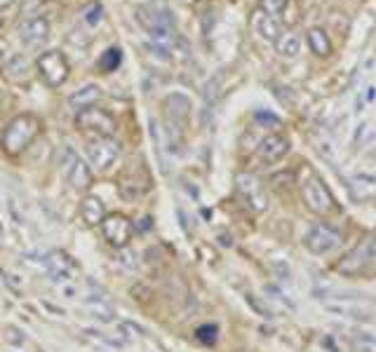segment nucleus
I'll return each instance as SVG.
<instances>
[{"mask_svg":"<svg viewBox=\"0 0 376 352\" xmlns=\"http://www.w3.org/2000/svg\"><path fill=\"white\" fill-rule=\"evenodd\" d=\"M43 123L36 113H21L10 120L3 129V151L8 155H21L40 136Z\"/></svg>","mask_w":376,"mask_h":352,"instance_id":"1","label":"nucleus"},{"mask_svg":"<svg viewBox=\"0 0 376 352\" xmlns=\"http://www.w3.org/2000/svg\"><path fill=\"white\" fill-rule=\"evenodd\" d=\"M301 197H303V202H306V207L311 209L313 214H320V216L336 209V202H334V195H331L329 186L315 172H308L306 179L301 181Z\"/></svg>","mask_w":376,"mask_h":352,"instance_id":"2","label":"nucleus"},{"mask_svg":"<svg viewBox=\"0 0 376 352\" xmlns=\"http://www.w3.org/2000/svg\"><path fill=\"white\" fill-rule=\"evenodd\" d=\"M374 266H376V233H372L367 240L360 242L351 254L341 258V261L336 263V271L344 275H360Z\"/></svg>","mask_w":376,"mask_h":352,"instance_id":"3","label":"nucleus"},{"mask_svg":"<svg viewBox=\"0 0 376 352\" xmlns=\"http://www.w3.org/2000/svg\"><path fill=\"white\" fill-rule=\"evenodd\" d=\"M163 115H165V127H167L169 139L176 144L188 123V115H191V101H188L184 95H167L163 101Z\"/></svg>","mask_w":376,"mask_h":352,"instance_id":"4","label":"nucleus"},{"mask_svg":"<svg viewBox=\"0 0 376 352\" xmlns=\"http://www.w3.org/2000/svg\"><path fill=\"white\" fill-rule=\"evenodd\" d=\"M36 71L45 85L59 87V85H64L66 78H69L71 66H69V62H66L64 52H59V49H49V52H43L40 57H38Z\"/></svg>","mask_w":376,"mask_h":352,"instance_id":"5","label":"nucleus"},{"mask_svg":"<svg viewBox=\"0 0 376 352\" xmlns=\"http://www.w3.org/2000/svg\"><path fill=\"white\" fill-rule=\"evenodd\" d=\"M75 125H78V129L92 131V134H97V136H110L115 131V127H118L113 113L106 111V108H97V106L82 108L78 113V118H75Z\"/></svg>","mask_w":376,"mask_h":352,"instance_id":"6","label":"nucleus"},{"mask_svg":"<svg viewBox=\"0 0 376 352\" xmlns=\"http://www.w3.org/2000/svg\"><path fill=\"white\" fill-rule=\"evenodd\" d=\"M102 225H104V238H106L108 244L115 247V249L127 247L132 235H134V225H132V221L125 214H108V216H104Z\"/></svg>","mask_w":376,"mask_h":352,"instance_id":"7","label":"nucleus"},{"mask_svg":"<svg viewBox=\"0 0 376 352\" xmlns=\"http://www.w3.org/2000/svg\"><path fill=\"white\" fill-rule=\"evenodd\" d=\"M120 146L110 136H94L87 144V158H90L94 169H108L110 164L118 160Z\"/></svg>","mask_w":376,"mask_h":352,"instance_id":"8","label":"nucleus"},{"mask_svg":"<svg viewBox=\"0 0 376 352\" xmlns=\"http://www.w3.org/2000/svg\"><path fill=\"white\" fill-rule=\"evenodd\" d=\"M339 242H341L339 233L322 223L313 225V228L306 233V238H303L306 249L315 256H325V254H329V251H334L336 247H339Z\"/></svg>","mask_w":376,"mask_h":352,"instance_id":"9","label":"nucleus"},{"mask_svg":"<svg viewBox=\"0 0 376 352\" xmlns=\"http://www.w3.org/2000/svg\"><path fill=\"white\" fill-rule=\"evenodd\" d=\"M19 38H21V42H24V47H29V49L43 47L49 38V21L43 14L29 16V19L21 24Z\"/></svg>","mask_w":376,"mask_h":352,"instance_id":"10","label":"nucleus"},{"mask_svg":"<svg viewBox=\"0 0 376 352\" xmlns=\"http://www.w3.org/2000/svg\"><path fill=\"white\" fill-rule=\"evenodd\" d=\"M290 151H292V144L285 134H270L261 141V146H259V158L266 164H273V162H280Z\"/></svg>","mask_w":376,"mask_h":352,"instance_id":"11","label":"nucleus"},{"mask_svg":"<svg viewBox=\"0 0 376 352\" xmlns=\"http://www.w3.org/2000/svg\"><path fill=\"white\" fill-rule=\"evenodd\" d=\"M252 29L266 42H275L278 40V36L282 33L278 16H270V14L263 12V10H257V12L252 14Z\"/></svg>","mask_w":376,"mask_h":352,"instance_id":"12","label":"nucleus"},{"mask_svg":"<svg viewBox=\"0 0 376 352\" xmlns=\"http://www.w3.org/2000/svg\"><path fill=\"white\" fill-rule=\"evenodd\" d=\"M237 190L242 192V197H245L254 209H259V212L266 209V195H263L257 179H252V176H237Z\"/></svg>","mask_w":376,"mask_h":352,"instance_id":"13","label":"nucleus"},{"mask_svg":"<svg viewBox=\"0 0 376 352\" xmlns=\"http://www.w3.org/2000/svg\"><path fill=\"white\" fill-rule=\"evenodd\" d=\"M66 179L75 190H87L92 186V172L82 158H75L73 162L66 167Z\"/></svg>","mask_w":376,"mask_h":352,"instance_id":"14","label":"nucleus"},{"mask_svg":"<svg viewBox=\"0 0 376 352\" xmlns=\"http://www.w3.org/2000/svg\"><path fill=\"white\" fill-rule=\"evenodd\" d=\"M306 42L315 57H329L331 54V40L322 26H311L306 31Z\"/></svg>","mask_w":376,"mask_h":352,"instance_id":"15","label":"nucleus"},{"mask_svg":"<svg viewBox=\"0 0 376 352\" xmlns=\"http://www.w3.org/2000/svg\"><path fill=\"white\" fill-rule=\"evenodd\" d=\"M99 99H102V87L99 85H82L80 90H75L73 95L69 97V106L82 111V108H87V106H94Z\"/></svg>","mask_w":376,"mask_h":352,"instance_id":"16","label":"nucleus"},{"mask_svg":"<svg viewBox=\"0 0 376 352\" xmlns=\"http://www.w3.org/2000/svg\"><path fill=\"white\" fill-rule=\"evenodd\" d=\"M80 216H82V221H85L87 225L102 223L104 216H106L104 202L99 200V197H94V195H87L85 200H82V205H80Z\"/></svg>","mask_w":376,"mask_h":352,"instance_id":"17","label":"nucleus"},{"mask_svg":"<svg viewBox=\"0 0 376 352\" xmlns=\"http://www.w3.org/2000/svg\"><path fill=\"white\" fill-rule=\"evenodd\" d=\"M275 49H278L280 57L285 59H294L298 52H301V36L294 31H282L275 40Z\"/></svg>","mask_w":376,"mask_h":352,"instance_id":"18","label":"nucleus"},{"mask_svg":"<svg viewBox=\"0 0 376 352\" xmlns=\"http://www.w3.org/2000/svg\"><path fill=\"white\" fill-rule=\"evenodd\" d=\"M49 268H52L54 279H64V277H69L71 261L64 254H52L49 256Z\"/></svg>","mask_w":376,"mask_h":352,"instance_id":"19","label":"nucleus"},{"mask_svg":"<svg viewBox=\"0 0 376 352\" xmlns=\"http://www.w3.org/2000/svg\"><path fill=\"white\" fill-rule=\"evenodd\" d=\"M120 59H123V54H120V49L118 47H110L106 54H104L102 59H99V68L102 71H115L120 66Z\"/></svg>","mask_w":376,"mask_h":352,"instance_id":"20","label":"nucleus"},{"mask_svg":"<svg viewBox=\"0 0 376 352\" xmlns=\"http://www.w3.org/2000/svg\"><path fill=\"white\" fill-rule=\"evenodd\" d=\"M287 3L290 0H259V10H263L270 16H278L280 12H285Z\"/></svg>","mask_w":376,"mask_h":352,"instance_id":"21","label":"nucleus"},{"mask_svg":"<svg viewBox=\"0 0 376 352\" xmlns=\"http://www.w3.org/2000/svg\"><path fill=\"white\" fill-rule=\"evenodd\" d=\"M217 327H212V324H207V327H200L198 329V338L204 340V343H214L217 340Z\"/></svg>","mask_w":376,"mask_h":352,"instance_id":"22","label":"nucleus"},{"mask_svg":"<svg viewBox=\"0 0 376 352\" xmlns=\"http://www.w3.org/2000/svg\"><path fill=\"white\" fill-rule=\"evenodd\" d=\"M12 3H14V0H0V10H3V8H10Z\"/></svg>","mask_w":376,"mask_h":352,"instance_id":"23","label":"nucleus"},{"mask_svg":"<svg viewBox=\"0 0 376 352\" xmlns=\"http://www.w3.org/2000/svg\"><path fill=\"white\" fill-rule=\"evenodd\" d=\"M0 62H3V54H0Z\"/></svg>","mask_w":376,"mask_h":352,"instance_id":"24","label":"nucleus"},{"mask_svg":"<svg viewBox=\"0 0 376 352\" xmlns=\"http://www.w3.org/2000/svg\"><path fill=\"white\" fill-rule=\"evenodd\" d=\"M0 26H3V24H0Z\"/></svg>","mask_w":376,"mask_h":352,"instance_id":"25","label":"nucleus"}]
</instances>
